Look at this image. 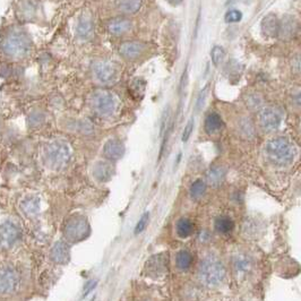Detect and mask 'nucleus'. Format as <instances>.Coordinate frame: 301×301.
Instances as JSON below:
<instances>
[{"instance_id":"c9c22d12","label":"nucleus","mask_w":301,"mask_h":301,"mask_svg":"<svg viewBox=\"0 0 301 301\" xmlns=\"http://www.w3.org/2000/svg\"><path fill=\"white\" fill-rule=\"evenodd\" d=\"M232 2H235V0H228L227 3H228V4H230V3H232Z\"/></svg>"},{"instance_id":"2f4dec72","label":"nucleus","mask_w":301,"mask_h":301,"mask_svg":"<svg viewBox=\"0 0 301 301\" xmlns=\"http://www.w3.org/2000/svg\"><path fill=\"white\" fill-rule=\"evenodd\" d=\"M148 220H149V214L148 213H145V214H143V216L140 217V220L138 221L137 225H136V228H135V235H138V234H140V232H143L145 229H146Z\"/></svg>"},{"instance_id":"393cba45","label":"nucleus","mask_w":301,"mask_h":301,"mask_svg":"<svg viewBox=\"0 0 301 301\" xmlns=\"http://www.w3.org/2000/svg\"><path fill=\"white\" fill-rule=\"evenodd\" d=\"M194 224L188 218H180L177 223V235L180 238H187L193 234Z\"/></svg>"},{"instance_id":"b1692460","label":"nucleus","mask_w":301,"mask_h":301,"mask_svg":"<svg viewBox=\"0 0 301 301\" xmlns=\"http://www.w3.org/2000/svg\"><path fill=\"white\" fill-rule=\"evenodd\" d=\"M225 177V170L222 167H213L207 173V180L212 186L220 184Z\"/></svg>"},{"instance_id":"c85d7f7f","label":"nucleus","mask_w":301,"mask_h":301,"mask_svg":"<svg viewBox=\"0 0 301 301\" xmlns=\"http://www.w3.org/2000/svg\"><path fill=\"white\" fill-rule=\"evenodd\" d=\"M28 125L31 126V127H39V126L43 124V121H45V115H43L41 111L39 110H34L28 116Z\"/></svg>"},{"instance_id":"1a4fd4ad","label":"nucleus","mask_w":301,"mask_h":301,"mask_svg":"<svg viewBox=\"0 0 301 301\" xmlns=\"http://www.w3.org/2000/svg\"><path fill=\"white\" fill-rule=\"evenodd\" d=\"M259 125L264 132L272 133L281 125V116L273 108H264L259 112Z\"/></svg>"},{"instance_id":"aec40b11","label":"nucleus","mask_w":301,"mask_h":301,"mask_svg":"<svg viewBox=\"0 0 301 301\" xmlns=\"http://www.w3.org/2000/svg\"><path fill=\"white\" fill-rule=\"evenodd\" d=\"M223 127V121L217 114H210L205 119V130L208 134L220 132Z\"/></svg>"},{"instance_id":"473e14b6","label":"nucleus","mask_w":301,"mask_h":301,"mask_svg":"<svg viewBox=\"0 0 301 301\" xmlns=\"http://www.w3.org/2000/svg\"><path fill=\"white\" fill-rule=\"evenodd\" d=\"M242 18V14L241 12L237 11V9H232V11L228 12L225 14V22L227 23H237L239 22Z\"/></svg>"},{"instance_id":"7ed1b4c3","label":"nucleus","mask_w":301,"mask_h":301,"mask_svg":"<svg viewBox=\"0 0 301 301\" xmlns=\"http://www.w3.org/2000/svg\"><path fill=\"white\" fill-rule=\"evenodd\" d=\"M201 281L208 286H216L225 278V268L215 256H207L202 260L200 266Z\"/></svg>"},{"instance_id":"4468645a","label":"nucleus","mask_w":301,"mask_h":301,"mask_svg":"<svg viewBox=\"0 0 301 301\" xmlns=\"http://www.w3.org/2000/svg\"><path fill=\"white\" fill-rule=\"evenodd\" d=\"M261 31L270 37H274L279 35L280 32V21L273 14L265 16L261 21Z\"/></svg>"},{"instance_id":"0eeeda50","label":"nucleus","mask_w":301,"mask_h":301,"mask_svg":"<svg viewBox=\"0 0 301 301\" xmlns=\"http://www.w3.org/2000/svg\"><path fill=\"white\" fill-rule=\"evenodd\" d=\"M19 278L17 272L12 266L0 268V293H13L18 288Z\"/></svg>"},{"instance_id":"cd10ccee","label":"nucleus","mask_w":301,"mask_h":301,"mask_svg":"<svg viewBox=\"0 0 301 301\" xmlns=\"http://www.w3.org/2000/svg\"><path fill=\"white\" fill-rule=\"evenodd\" d=\"M206 191V184L203 182V180H196L192 184L191 187V195L193 198H200L204 195Z\"/></svg>"},{"instance_id":"20e7f679","label":"nucleus","mask_w":301,"mask_h":301,"mask_svg":"<svg viewBox=\"0 0 301 301\" xmlns=\"http://www.w3.org/2000/svg\"><path fill=\"white\" fill-rule=\"evenodd\" d=\"M46 161L53 169L64 168L70 159V148L64 140H53L47 145Z\"/></svg>"},{"instance_id":"c756f323","label":"nucleus","mask_w":301,"mask_h":301,"mask_svg":"<svg viewBox=\"0 0 301 301\" xmlns=\"http://www.w3.org/2000/svg\"><path fill=\"white\" fill-rule=\"evenodd\" d=\"M224 50H223V48L221 47H214L211 51V58H212V61L213 64H214V66H218L221 64V62L223 61V59H224Z\"/></svg>"},{"instance_id":"2eb2a0df","label":"nucleus","mask_w":301,"mask_h":301,"mask_svg":"<svg viewBox=\"0 0 301 301\" xmlns=\"http://www.w3.org/2000/svg\"><path fill=\"white\" fill-rule=\"evenodd\" d=\"M132 28V22L127 18H115L108 24V30L114 35H121Z\"/></svg>"},{"instance_id":"5701e85b","label":"nucleus","mask_w":301,"mask_h":301,"mask_svg":"<svg viewBox=\"0 0 301 301\" xmlns=\"http://www.w3.org/2000/svg\"><path fill=\"white\" fill-rule=\"evenodd\" d=\"M18 11L19 14H21L22 18L26 19V21H30L32 16L34 15V13L36 11V6L32 0H24L18 6Z\"/></svg>"},{"instance_id":"9b49d317","label":"nucleus","mask_w":301,"mask_h":301,"mask_svg":"<svg viewBox=\"0 0 301 301\" xmlns=\"http://www.w3.org/2000/svg\"><path fill=\"white\" fill-rule=\"evenodd\" d=\"M94 32V25L93 21H92V17L87 14H84L79 18V22H77L76 25V33L79 37L83 39V40H89L92 37Z\"/></svg>"},{"instance_id":"f8f14e48","label":"nucleus","mask_w":301,"mask_h":301,"mask_svg":"<svg viewBox=\"0 0 301 301\" xmlns=\"http://www.w3.org/2000/svg\"><path fill=\"white\" fill-rule=\"evenodd\" d=\"M144 50H145V46L138 41L124 42L119 48L120 55L125 58H127V59H134V58H137L138 56L142 55Z\"/></svg>"},{"instance_id":"39448f33","label":"nucleus","mask_w":301,"mask_h":301,"mask_svg":"<svg viewBox=\"0 0 301 301\" xmlns=\"http://www.w3.org/2000/svg\"><path fill=\"white\" fill-rule=\"evenodd\" d=\"M91 104L96 114L102 117H106V116L112 115L116 108V100L110 92L98 90L92 95Z\"/></svg>"},{"instance_id":"a878e982","label":"nucleus","mask_w":301,"mask_h":301,"mask_svg":"<svg viewBox=\"0 0 301 301\" xmlns=\"http://www.w3.org/2000/svg\"><path fill=\"white\" fill-rule=\"evenodd\" d=\"M176 260L179 269L188 270L193 264V255L187 250H181L178 252Z\"/></svg>"},{"instance_id":"423d86ee","label":"nucleus","mask_w":301,"mask_h":301,"mask_svg":"<svg viewBox=\"0 0 301 301\" xmlns=\"http://www.w3.org/2000/svg\"><path fill=\"white\" fill-rule=\"evenodd\" d=\"M92 69H93V74L95 79L98 80L101 83L109 84L112 83L116 81L118 76V69L115 64L108 60H99L95 61L93 66H92Z\"/></svg>"},{"instance_id":"f3484780","label":"nucleus","mask_w":301,"mask_h":301,"mask_svg":"<svg viewBox=\"0 0 301 301\" xmlns=\"http://www.w3.org/2000/svg\"><path fill=\"white\" fill-rule=\"evenodd\" d=\"M51 258L56 263H66L69 258V249L64 242H57L51 250Z\"/></svg>"},{"instance_id":"4be33fe9","label":"nucleus","mask_w":301,"mask_h":301,"mask_svg":"<svg viewBox=\"0 0 301 301\" xmlns=\"http://www.w3.org/2000/svg\"><path fill=\"white\" fill-rule=\"evenodd\" d=\"M235 223L232 221V218L229 216H220L216 218L215 221V229L220 232V234H230L234 230Z\"/></svg>"},{"instance_id":"9d476101","label":"nucleus","mask_w":301,"mask_h":301,"mask_svg":"<svg viewBox=\"0 0 301 301\" xmlns=\"http://www.w3.org/2000/svg\"><path fill=\"white\" fill-rule=\"evenodd\" d=\"M87 231H89V225H87L84 218H72L66 225L65 234L68 239L71 241H76L83 239L86 236Z\"/></svg>"},{"instance_id":"ddd939ff","label":"nucleus","mask_w":301,"mask_h":301,"mask_svg":"<svg viewBox=\"0 0 301 301\" xmlns=\"http://www.w3.org/2000/svg\"><path fill=\"white\" fill-rule=\"evenodd\" d=\"M125 153L124 144L118 139H110L105 143L103 147V154L109 160H119Z\"/></svg>"},{"instance_id":"412c9836","label":"nucleus","mask_w":301,"mask_h":301,"mask_svg":"<svg viewBox=\"0 0 301 301\" xmlns=\"http://www.w3.org/2000/svg\"><path fill=\"white\" fill-rule=\"evenodd\" d=\"M112 167L106 162H99L94 168V176L100 181L109 180L112 176Z\"/></svg>"},{"instance_id":"f03ea898","label":"nucleus","mask_w":301,"mask_h":301,"mask_svg":"<svg viewBox=\"0 0 301 301\" xmlns=\"http://www.w3.org/2000/svg\"><path fill=\"white\" fill-rule=\"evenodd\" d=\"M266 154L275 166H288L294 160L295 149L288 138L276 137L266 144Z\"/></svg>"},{"instance_id":"7c9ffc66","label":"nucleus","mask_w":301,"mask_h":301,"mask_svg":"<svg viewBox=\"0 0 301 301\" xmlns=\"http://www.w3.org/2000/svg\"><path fill=\"white\" fill-rule=\"evenodd\" d=\"M22 206L26 213H35L39 210V202L35 198H27L25 202H23Z\"/></svg>"},{"instance_id":"f704fd0d","label":"nucleus","mask_w":301,"mask_h":301,"mask_svg":"<svg viewBox=\"0 0 301 301\" xmlns=\"http://www.w3.org/2000/svg\"><path fill=\"white\" fill-rule=\"evenodd\" d=\"M168 2L171 5H173V6H177V5H180L183 0H168Z\"/></svg>"},{"instance_id":"6ab92c4d","label":"nucleus","mask_w":301,"mask_h":301,"mask_svg":"<svg viewBox=\"0 0 301 301\" xmlns=\"http://www.w3.org/2000/svg\"><path fill=\"white\" fill-rule=\"evenodd\" d=\"M146 269L149 270L152 274H162L167 269V260L163 256L157 255L147 261Z\"/></svg>"},{"instance_id":"dca6fc26","label":"nucleus","mask_w":301,"mask_h":301,"mask_svg":"<svg viewBox=\"0 0 301 301\" xmlns=\"http://www.w3.org/2000/svg\"><path fill=\"white\" fill-rule=\"evenodd\" d=\"M297 22L292 17H285L282 22H280V32L279 35H282L283 39H290L294 36L295 30H297Z\"/></svg>"},{"instance_id":"bb28decb","label":"nucleus","mask_w":301,"mask_h":301,"mask_svg":"<svg viewBox=\"0 0 301 301\" xmlns=\"http://www.w3.org/2000/svg\"><path fill=\"white\" fill-rule=\"evenodd\" d=\"M250 259L246 255H238L235 257L234 266L237 272H246L250 268Z\"/></svg>"},{"instance_id":"6e6552de","label":"nucleus","mask_w":301,"mask_h":301,"mask_svg":"<svg viewBox=\"0 0 301 301\" xmlns=\"http://www.w3.org/2000/svg\"><path fill=\"white\" fill-rule=\"evenodd\" d=\"M19 237L18 227L13 221H4L0 223V246L9 248L17 241Z\"/></svg>"},{"instance_id":"f257e3e1","label":"nucleus","mask_w":301,"mask_h":301,"mask_svg":"<svg viewBox=\"0 0 301 301\" xmlns=\"http://www.w3.org/2000/svg\"><path fill=\"white\" fill-rule=\"evenodd\" d=\"M3 53L12 59L25 58L32 49V39L21 26H13L0 42Z\"/></svg>"},{"instance_id":"72a5a7b5","label":"nucleus","mask_w":301,"mask_h":301,"mask_svg":"<svg viewBox=\"0 0 301 301\" xmlns=\"http://www.w3.org/2000/svg\"><path fill=\"white\" fill-rule=\"evenodd\" d=\"M193 129H194V120L191 119L188 121V124L186 125V127H184V130L182 133V142H187L193 133Z\"/></svg>"},{"instance_id":"a211bd4d","label":"nucleus","mask_w":301,"mask_h":301,"mask_svg":"<svg viewBox=\"0 0 301 301\" xmlns=\"http://www.w3.org/2000/svg\"><path fill=\"white\" fill-rule=\"evenodd\" d=\"M142 6L140 0H116V7L125 14H134L139 11Z\"/></svg>"}]
</instances>
